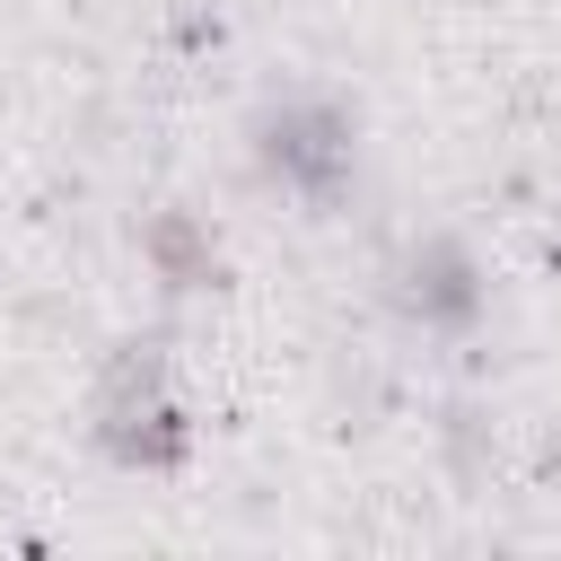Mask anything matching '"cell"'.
I'll use <instances>...</instances> for the list:
<instances>
[{
  "instance_id": "1",
  "label": "cell",
  "mask_w": 561,
  "mask_h": 561,
  "mask_svg": "<svg viewBox=\"0 0 561 561\" xmlns=\"http://www.w3.org/2000/svg\"><path fill=\"white\" fill-rule=\"evenodd\" d=\"M96 447L123 465V473H175L193 456V421L184 403L167 394V359L158 342H123L105 359V386H96Z\"/></svg>"
},
{
  "instance_id": "2",
  "label": "cell",
  "mask_w": 561,
  "mask_h": 561,
  "mask_svg": "<svg viewBox=\"0 0 561 561\" xmlns=\"http://www.w3.org/2000/svg\"><path fill=\"white\" fill-rule=\"evenodd\" d=\"M351 158H359L351 114L333 96H316V88H298V96H280V105L254 114V167L280 193H298V202H342Z\"/></svg>"
},
{
  "instance_id": "3",
  "label": "cell",
  "mask_w": 561,
  "mask_h": 561,
  "mask_svg": "<svg viewBox=\"0 0 561 561\" xmlns=\"http://www.w3.org/2000/svg\"><path fill=\"white\" fill-rule=\"evenodd\" d=\"M394 307H403L412 324H430V333H465V324L482 316V272H473V254H465L456 237H421V245L403 254V272H394Z\"/></svg>"
},
{
  "instance_id": "4",
  "label": "cell",
  "mask_w": 561,
  "mask_h": 561,
  "mask_svg": "<svg viewBox=\"0 0 561 561\" xmlns=\"http://www.w3.org/2000/svg\"><path fill=\"white\" fill-rule=\"evenodd\" d=\"M140 254H149V272H158L167 289H210V280H219V245H210V228H202L193 210H158V219L140 228Z\"/></svg>"
}]
</instances>
